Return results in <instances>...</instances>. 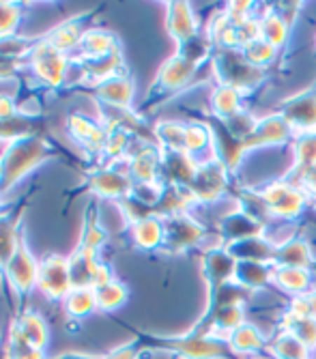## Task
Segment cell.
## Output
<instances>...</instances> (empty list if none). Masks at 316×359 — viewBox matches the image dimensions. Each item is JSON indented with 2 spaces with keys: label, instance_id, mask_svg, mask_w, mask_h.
<instances>
[{
  "label": "cell",
  "instance_id": "obj_1",
  "mask_svg": "<svg viewBox=\"0 0 316 359\" xmlns=\"http://www.w3.org/2000/svg\"><path fill=\"white\" fill-rule=\"evenodd\" d=\"M48 155H50V144L43 140V136H30L11 142L3 151V157H0V198L30 170H35L39 164H43Z\"/></svg>",
  "mask_w": 316,
  "mask_h": 359
},
{
  "label": "cell",
  "instance_id": "obj_2",
  "mask_svg": "<svg viewBox=\"0 0 316 359\" xmlns=\"http://www.w3.org/2000/svg\"><path fill=\"white\" fill-rule=\"evenodd\" d=\"M153 348L168 351L170 355H177L179 359H228L233 357V351L226 340L217 338L207 332H192L179 338H146Z\"/></svg>",
  "mask_w": 316,
  "mask_h": 359
},
{
  "label": "cell",
  "instance_id": "obj_3",
  "mask_svg": "<svg viewBox=\"0 0 316 359\" xmlns=\"http://www.w3.org/2000/svg\"><path fill=\"white\" fill-rule=\"evenodd\" d=\"M213 69L219 80V84L233 86L237 90H247V88H256L263 84L265 72L254 67L245 56L241 48L233 50H217L213 54Z\"/></svg>",
  "mask_w": 316,
  "mask_h": 359
},
{
  "label": "cell",
  "instance_id": "obj_4",
  "mask_svg": "<svg viewBox=\"0 0 316 359\" xmlns=\"http://www.w3.org/2000/svg\"><path fill=\"white\" fill-rule=\"evenodd\" d=\"M259 198H261L265 211L269 215H273L275 219H282V222L297 219V215H301V211L310 203L308 194L297 183L287 181V179L269 183L259 194Z\"/></svg>",
  "mask_w": 316,
  "mask_h": 359
},
{
  "label": "cell",
  "instance_id": "obj_5",
  "mask_svg": "<svg viewBox=\"0 0 316 359\" xmlns=\"http://www.w3.org/2000/svg\"><path fill=\"white\" fill-rule=\"evenodd\" d=\"M69 62H71V58L67 54L56 52L43 39L37 41L33 52H30L28 58L24 60L28 72L33 74L35 82L46 86V88H58V86L65 84Z\"/></svg>",
  "mask_w": 316,
  "mask_h": 359
},
{
  "label": "cell",
  "instance_id": "obj_6",
  "mask_svg": "<svg viewBox=\"0 0 316 359\" xmlns=\"http://www.w3.org/2000/svg\"><path fill=\"white\" fill-rule=\"evenodd\" d=\"M3 276L20 304H24V299L30 295V290L37 288L39 260L35 258L33 252H30L26 241H22V245L18 248L13 258L7 263V267L3 269Z\"/></svg>",
  "mask_w": 316,
  "mask_h": 359
},
{
  "label": "cell",
  "instance_id": "obj_7",
  "mask_svg": "<svg viewBox=\"0 0 316 359\" xmlns=\"http://www.w3.org/2000/svg\"><path fill=\"white\" fill-rule=\"evenodd\" d=\"M37 288L41 295L50 302H60L69 295L71 286V276H69V260L67 256L60 254H50L43 260H39V278H37Z\"/></svg>",
  "mask_w": 316,
  "mask_h": 359
},
{
  "label": "cell",
  "instance_id": "obj_8",
  "mask_svg": "<svg viewBox=\"0 0 316 359\" xmlns=\"http://www.w3.org/2000/svg\"><path fill=\"white\" fill-rule=\"evenodd\" d=\"M48 340H50V330H48L46 318L37 310H30V308L18 314V318L11 323L9 336H7L9 344H26L37 351H46Z\"/></svg>",
  "mask_w": 316,
  "mask_h": 359
},
{
  "label": "cell",
  "instance_id": "obj_9",
  "mask_svg": "<svg viewBox=\"0 0 316 359\" xmlns=\"http://www.w3.org/2000/svg\"><path fill=\"white\" fill-rule=\"evenodd\" d=\"M86 185L95 196H99V198H106V201H123V198H128L134 189L130 170H116V164L90 170Z\"/></svg>",
  "mask_w": 316,
  "mask_h": 359
},
{
  "label": "cell",
  "instance_id": "obj_10",
  "mask_svg": "<svg viewBox=\"0 0 316 359\" xmlns=\"http://www.w3.org/2000/svg\"><path fill=\"white\" fill-rule=\"evenodd\" d=\"M226 172H228V168L219 159H211L207 164L198 166V172H196L192 185H189L198 205L215 203L219 196L226 191V185H228Z\"/></svg>",
  "mask_w": 316,
  "mask_h": 359
},
{
  "label": "cell",
  "instance_id": "obj_11",
  "mask_svg": "<svg viewBox=\"0 0 316 359\" xmlns=\"http://www.w3.org/2000/svg\"><path fill=\"white\" fill-rule=\"evenodd\" d=\"M164 250L166 252H185L189 248L198 245L205 239V228L192 219L187 213L172 215L164 219Z\"/></svg>",
  "mask_w": 316,
  "mask_h": 359
},
{
  "label": "cell",
  "instance_id": "obj_12",
  "mask_svg": "<svg viewBox=\"0 0 316 359\" xmlns=\"http://www.w3.org/2000/svg\"><path fill=\"white\" fill-rule=\"evenodd\" d=\"M162 149L155 144H142L140 151L128 159V170L134 185H151L162 179Z\"/></svg>",
  "mask_w": 316,
  "mask_h": 359
},
{
  "label": "cell",
  "instance_id": "obj_13",
  "mask_svg": "<svg viewBox=\"0 0 316 359\" xmlns=\"http://www.w3.org/2000/svg\"><path fill=\"white\" fill-rule=\"evenodd\" d=\"M67 134L90 155H102L106 144V127L99 121H92L84 114H69L67 116Z\"/></svg>",
  "mask_w": 316,
  "mask_h": 359
},
{
  "label": "cell",
  "instance_id": "obj_14",
  "mask_svg": "<svg viewBox=\"0 0 316 359\" xmlns=\"http://www.w3.org/2000/svg\"><path fill=\"white\" fill-rule=\"evenodd\" d=\"M198 69V65L192 62L187 56H183L181 52H177L174 56H170L160 72H157L155 78V88L162 93H172V90H181L183 86H187L192 82L194 74Z\"/></svg>",
  "mask_w": 316,
  "mask_h": 359
},
{
  "label": "cell",
  "instance_id": "obj_15",
  "mask_svg": "<svg viewBox=\"0 0 316 359\" xmlns=\"http://www.w3.org/2000/svg\"><path fill=\"white\" fill-rule=\"evenodd\" d=\"M134 93L136 88L134 82L128 78V74L114 76L97 86H92V97L97 100V104L112 110H130L134 102Z\"/></svg>",
  "mask_w": 316,
  "mask_h": 359
},
{
  "label": "cell",
  "instance_id": "obj_16",
  "mask_svg": "<svg viewBox=\"0 0 316 359\" xmlns=\"http://www.w3.org/2000/svg\"><path fill=\"white\" fill-rule=\"evenodd\" d=\"M282 116L291 125L295 136L316 132V95L303 93L282 108Z\"/></svg>",
  "mask_w": 316,
  "mask_h": 359
},
{
  "label": "cell",
  "instance_id": "obj_17",
  "mask_svg": "<svg viewBox=\"0 0 316 359\" xmlns=\"http://www.w3.org/2000/svg\"><path fill=\"white\" fill-rule=\"evenodd\" d=\"M291 138H295V132L291 125L284 121L282 114H271L265 118H259L254 132L245 140V149L249 147H273V144H284Z\"/></svg>",
  "mask_w": 316,
  "mask_h": 359
},
{
  "label": "cell",
  "instance_id": "obj_18",
  "mask_svg": "<svg viewBox=\"0 0 316 359\" xmlns=\"http://www.w3.org/2000/svg\"><path fill=\"white\" fill-rule=\"evenodd\" d=\"M166 28L179 46H185L198 37V22H196L192 7L187 3L166 5Z\"/></svg>",
  "mask_w": 316,
  "mask_h": 359
},
{
  "label": "cell",
  "instance_id": "obj_19",
  "mask_svg": "<svg viewBox=\"0 0 316 359\" xmlns=\"http://www.w3.org/2000/svg\"><path fill=\"white\" fill-rule=\"evenodd\" d=\"M69 260V276H71V286L74 288H95L97 282V273L104 260L99 254L88 252L84 248H78L67 256Z\"/></svg>",
  "mask_w": 316,
  "mask_h": 359
},
{
  "label": "cell",
  "instance_id": "obj_20",
  "mask_svg": "<svg viewBox=\"0 0 316 359\" xmlns=\"http://www.w3.org/2000/svg\"><path fill=\"white\" fill-rule=\"evenodd\" d=\"M121 52V43L114 32L106 28H88L80 41L78 54L71 56L74 60H88V58H104L110 54Z\"/></svg>",
  "mask_w": 316,
  "mask_h": 359
},
{
  "label": "cell",
  "instance_id": "obj_21",
  "mask_svg": "<svg viewBox=\"0 0 316 359\" xmlns=\"http://www.w3.org/2000/svg\"><path fill=\"white\" fill-rule=\"evenodd\" d=\"M84 20L82 18H71V20H65L60 22L58 26H54L48 35L43 37V41L48 46H52L56 52L60 54H74L78 48H80V41L84 37Z\"/></svg>",
  "mask_w": 316,
  "mask_h": 359
},
{
  "label": "cell",
  "instance_id": "obj_22",
  "mask_svg": "<svg viewBox=\"0 0 316 359\" xmlns=\"http://www.w3.org/2000/svg\"><path fill=\"white\" fill-rule=\"evenodd\" d=\"M164 219L157 217V215H149L136 224L130 226V237H132V243L138 248V250H144V252H151V250H157L164 245Z\"/></svg>",
  "mask_w": 316,
  "mask_h": 359
},
{
  "label": "cell",
  "instance_id": "obj_23",
  "mask_svg": "<svg viewBox=\"0 0 316 359\" xmlns=\"http://www.w3.org/2000/svg\"><path fill=\"white\" fill-rule=\"evenodd\" d=\"M211 112L219 121H231L239 114H243V104H241V90L226 86V84H217L211 93Z\"/></svg>",
  "mask_w": 316,
  "mask_h": 359
},
{
  "label": "cell",
  "instance_id": "obj_24",
  "mask_svg": "<svg viewBox=\"0 0 316 359\" xmlns=\"http://www.w3.org/2000/svg\"><path fill=\"white\" fill-rule=\"evenodd\" d=\"M22 219L13 217V211L0 219V273L7 267V263L13 258L18 248L22 245Z\"/></svg>",
  "mask_w": 316,
  "mask_h": 359
},
{
  "label": "cell",
  "instance_id": "obj_25",
  "mask_svg": "<svg viewBox=\"0 0 316 359\" xmlns=\"http://www.w3.org/2000/svg\"><path fill=\"white\" fill-rule=\"evenodd\" d=\"M265 344H267L265 336L254 323H243L239 330H235L228 336V346H231L233 355L254 357L256 353H261L265 348Z\"/></svg>",
  "mask_w": 316,
  "mask_h": 359
},
{
  "label": "cell",
  "instance_id": "obj_26",
  "mask_svg": "<svg viewBox=\"0 0 316 359\" xmlns=\"http://www.w3.org/2000/svg\"><path fill=\"white\" fill-rule=\"evenodd\" d=\"M312 250L305 239L293 237L289 243H284L275 250V260L273 263L280 267H299V269H310L312 265Z\"/></svg>",
  "mask_w": 316,
  "mask_h": 359
},
{
  "label": "cell",
  "instance_id": "obj_27",
  "mask_svg": "<svg viewBox=\"0 0 316 359\" xmlns=\"http://www.w3.org/2000/svg\"><path fill=\"white\" fill-rule=\"evenodd\" d=\"M271 284H275L277 288L291 292L293 297L303 295V292L312 290V273L310 269H299V267H273V280Z\"/></svg>",
  "mask_w": 316,
  "mask_h": 359
},
{
  "label": "cell",
  "instance_id": "obj_28",
  "mask_svg": "<svg viewBox=\"0 0 316 359\" xmlns=\"http://www.w3.org/2000/svg\"><path fill=\"white\" fill-rule=\"evenodd\" d=\"M106 241H108V233L104 231V226L99 224L97 207L90 203L86 213H84V219H82V235H80L78 248H84L88 252L99 254V250L106 245Z\"/></svg>",
  "mask_w": 316,
  "mask_h": 359
},
{
  "label": "cell",
  "instance_id": "obj_29",
  "mask_svg": "<svg viewBox=\"0 0 316 359\" xmlns=\"http://www.w3.org/2000/svg\"><path fill=\"white\" fill-rule=\"evenodd\" d=\"M273 280V267L269 269L265 263H247V260H239L237 263V273H235V284H239L243 290L254 292Z\"/></svg>",
  "mask_w": 316,
  "mask_h": 359
},
{
  "label": "cell",
  "instance_id": "obj_30",
  "mask_svg": "<svg viewBox=\"0 0 316 359\" xmlns=\"http://www.w3.org/2000/svg\"><path fill=\"white\" fill-rule=\"evenodd\" d=\"M62 310L71 320H84L92 312H97L95 288H71L69 295L62 299Z\"/></svg>",
  "mask_w": 316,
  "mask_h": 359
},
{
  "label": "cell",
  "instance_id": "obj_31",
  "mask_svg": "<svg viewBox=\"0 0 316 359\" xmlns=\"http://www.w3.org/2000/svg\"><path fill=\"white\" fill-rule=\"evenodd\" d=\"M289 35H291V24L280 11L267 9V13L261 15V37L267 43H271L273 48L280 50L284 43L289 41Z\"/></svg>",
  "mask_w": 316,
  "mask_h": 359
},
{
  "label": "cell",
  "instance_id": "obj_32",
  "mask_svg": "<svg viewBox=\"0 0 316 359\" xmlns=\"http://www.w3.org/2000/svg\"><path fill=\"white\" fill-rule=\"evenodd\" d=\"M130 299V288L121 280H112L104 286L95 288V302H97V312H114L123 308Z\"/></svg>",
  "mask_w": 316,
  "mask_h": 359
},
{
  "label": "cell",
  "instance_id": "obj_33",
  "mask_svg": "<svg viewBox=\"0 0 316 359\" xmlns=\"http://www.w3.org/2000/svg\"><path fill=\"white\" fill-rule=\"evenodd\" d=\"M155 142L162 151H185V125L177 121H160L153 129Z\"/></svg>",
  "mask_w": 316,
  "mask_h": 359
},
{
  "label": "cell",
  "instance_id": "obj_34",
  "mask_svg": "<svg viewBox=\"0 0 316 359\" xmlns=\"http://www.w3.org/2000/svg\"><path fill=\"white\" fill-rule=\"evenodd\" d=\"M213 129L207 123H187L185 125V153L192 155L198 164V155L213 147Z\"/></svg>",
  "mask_w": 316,
  "mask_h": 359
},
{
  "label": "cell",
  "instance_id": "obj_35",
  "mask_svg": "<svg viewBox=\"0 0 316 359\" xmlns=\"http://www.w3.org/2000/svg\"><path fill=\"white\" fill-rule=\"evenodd\" d=\"M273 359H310V348L289 332H282L269 344Z\"/></svg>",
  "mask_w": 316,
  "mask_h": 359
},
{
  "label": "cell",
  "instance_id": "obj_36",
  "mask_svg": "<svg viewBox=\"0 0 316 359\" xmlns=\"http://www.w3.org/2000/svg\"><path fill=\"white\" fill-rule=\"evenodd\" d=\"M282 332H289L295 338H299L310 351L316 348V320L297 316L293 312H287L282 318Z\"/></svg>",
  "mask_w": 316,
  "mask_h": 359
},
{
  "label": "cell",
  "instance_id": "obj_37",
  "mask_svg": "<svg viewBox=\"0 0 316 359\" xmlns=\"http://www.w3.org/2000/svg\"><path fill=\"white\" fill-rule=\"evenodd\" d=\"M293 155H295V170L299 172L316 166V132L295 136Z\"/></svg>",
  "mask_w": 316,
  "mask_h": 359
},
{
  "label": "cell",
  "instance_id": "obj_38",
  "mask_svg": "<svg viewBox=\"0 0 316 359\" xmlns=\"http://www.w3.org/2000/svg\"><path fill=\"white\" fill-rule=\"evenodd\" d=\"M241 50H243V56L252 65H254V67H259V69H265L267 65H271L275 60V56H277V48H273L271 43H267L263 37L256 39V41H252L249 46H245Z\"/></svg>",
  "mask_w": 316,
  "mask_h": 359
},
{
  "label": "cell",
  "instance_id": "obj_39",
  "mask_svg": "<svg viewBox=\"0 0 316 359\" xmlns=\"http://www.w3.org/2000/svg\"><path fill=\"white\" fill-rule=\"evenodd\" d=\"M20 20H22L20 5L0 3V37L15 35V30L20 26Z\"/></svg>",
  "mask_w": 316,
  "mask_h": 359
},
{
  "label": "cell",
  "instance_id": "obj_40",
  "mask_svg": "<svg viewBox=\"0 0 316 359\" xmlns=\"http://www.w3.org/2000/svg\"><path fill=\"white\" fill-rule=\"evenodd\" d=\"M289 312H293V314H297V316H303V318L316 320V288L303 292V295L293 297V299H291Z\"/></svg>",
  "mask_w": 316,
  "mask_h": 359
},
{
  "label": "cell",
  "instance_id": "obj_41",
  "mask_svg": "<svg viewBox=\"0 0 316 359\" xmlns=\"http://www.w3.org/2000/svg\"><path fill=\"white\" fill-rule=\"evenodd\" d=\"M256 39H261V15H252L237 26V43L239 48H245Z\"/></svg>",
  "mask_w": 316,
  "mask_h": 359
},
{
  "label": "cell",
  "instance_id": "obj_42",
  "mask_svg": "<svg viewBox=\"0 0 316 359\" xmlns=\"http://www.w3.org/2000/svg\"><path fill=\"white\" fill-rule=\"evenodd\" d=\"M252 9H254V5L252 3H231L228 7H226V15H228V20L235 24V26H239V24H243L245 20H249L252 15Z\"/></svg>",
  "mask_w": 316,
  "mask_h": 359
},
{
  "label": "cell",
  "instance_id": "obj_43",
  "mask_svg": "<svg viewBox=\"0 0 316 359\" xmlns=\"http://www.w3.org/2000/svg\"><path fill=\"white\" fill-rule=\"evenodd\" d=\"M293 183H297L308 194V198L316 203V166H312L308 170H301L297 181H293Z\"/></svg>",
  "mask_w": 316,
  "mask_h": 359
},
{
  "label": "cell",
  "instance_id": "obj_44",
  "mask_svg": "<svg viewBox=\"0 0 316 359\" xmlns=\"http://www.w3.org/2000/svg\"><path fill=\"white\" fill-rule=\"evenodd\" d=\"M104 359H138L140 357V346L136 342L130 344H121L112 351H108L106 355H102Z\"/></svg>",
  "mask_w": 316,
  "mask_h": 359
},
{
  "label": "cell",
  "instance_id": "obj_45",
  "mask_svg": "<svg viewBox=\"0 0 316 359\" xmlns=\"http://www.w3.org/2000/svg\"><path fill=\"white\" fill-rule=\"evenodd\" d=\"M18 100L7 93H0V121H7L18 116Z\"/></svg>",
  "mask_w": 316,
  "mask_h": 359
},
{
  "label": "cell",
  "instance_id": "obj_46",
  "mask_svg": "<svg viewBox=\"0 0 316 359\" xmlns=\"http://www.w3.org/2000/svg\"><path fill=\"white\" fill-rule=\"evenodd\" d=\"M9 351V359H48L46 351H37V348H30V346H7Z\"/></svg>",
  "mask_w": 316,
  "mask_h": 359
},
{
  "label": "cell",
  "instance_id": "obj_47",
  "mask_svg": "<svg viewBox=\"0 0 316 359\" xmlns=\"http://www.w3.org/2000/svg\"><path fill=\"white\" fill-rule=\"evenodd\" d=\"M20 65H24L22 60H11V58H3L0 56V80H9L18 74Z\"/></svg>",
  "mask_w": 316,
  "mask_h": 359
},
{
  "label": "cell",
  "instance_id": "obj_48",
  "mask_svg": "<svg viewBox=\"0 0 316 359\" xmlns=\"http://www.w3.org/2000/svg\"><path fill=\"white\" fill-rule=\"evenodd\" d=\"M52 359H102V355H88V353H65Z\"/></svg>",
  "mask_w": 316,
  "mask_h": 359
},
{
  "label": "cell",
  "instance_id": "obj_49",
  "mask_svg": "<svg viewBox=\"0 0 316 359\" xmlns=\"http://www.w3.org/2000/svg\"><path fill=\"white\" fill-rule=\"evenodd\" d=\"M247 359H261V357H247Z\"/></svg>",
  "mask_w": 316,
  "mask_h": 359
},
{
  "label": "cell",
  "instance_id": "obj_50",
  "mask_svg": "<svg viewBox=\"0 0 316 359\" xmlns=\"http://www.w3.org/2000/svg\"><path fill=\"white\" fill-rule=\"evenodd\" d=\"M102 359H104V357H102Z\"/></svg>",
  "mask_w": 316,
  "mask_h": 359
}]
</instances>
